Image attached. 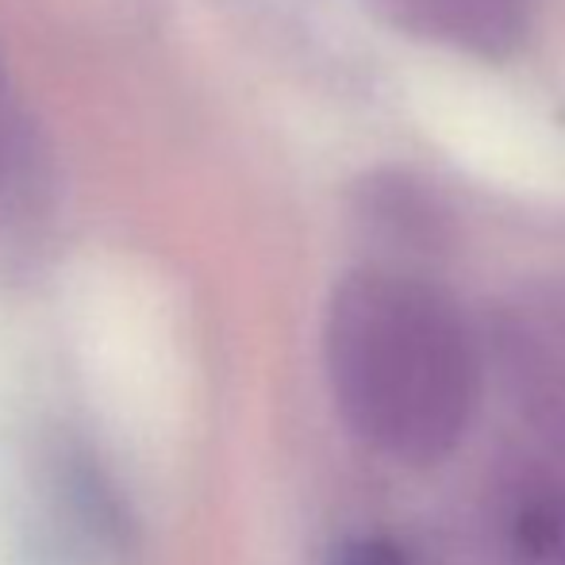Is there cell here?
<instances>
[{
  "mask_svg": "<svg viewBox=\"0 0 565 565\" xmlns=\"http://www.w3.org/2000/svg\"><path fill=\"white\" fill-rule=\"evenodd\" d=\"M323 365L342 424L408 469L447 461L473 424V335L458 305L424 277L350 274L328 308Z\"/></svg>",
  "mask_w": 565,
  "mask_h": 565,
  "instance_id": "cell-1",
  "label": "cell"
},
{
  "mask_svg": "<svg viewBox=\"0 0 565 565\" xmlns=\"http://www.w3.org/2000/svg\"><path fill=\"white\" fill-rule=\"evenodd\" d=\"M377 4L412 39H431L481 58H508L531 28V0H377Z\"/></svg>",
  "mask_w": 565,
  "mask_h": 565,
  "instance_id": "cell-2",
  "label": "cell"
},
{
  "mask_svg": "<svg viewBox=\"0 0 565 565\" xmlns=\"http://www.w3.org/2000/svg\"><path fill=\"white\" fill-rule=\"evenodd\" d=\"M504 527L520 565H565V489L551 477L512 484Z\"/></svg>",
  "mask_w": 565,
  "mask_h": 565,
  "instance_id": "cell-3",
  "label": "cell"
},
{
  "mask_svg": "<svg viewBox=\"0 0 565 565\" xmlns=\"http://www.w3.org/2000/svg\"><path fill=\"white\" fill-rule=\"evenodd\" d=\"M328 565H412V558H408V551L396 543V539L370 531V535L342 539Z\"/></svg>",
  "mask_w": 565,
  "mask_h": 565,
  "instance_id": "cell-4",
  "label": "cell"
}]
</instances>
